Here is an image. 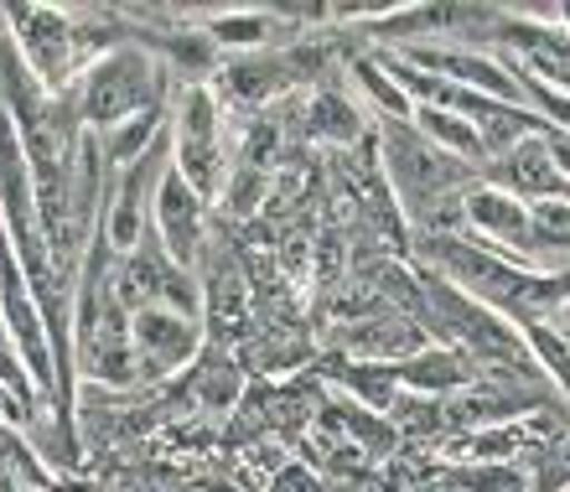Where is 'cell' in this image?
Listing matches in <instances>:
<instances>
[{
    "instance_id": "obj_1",
    "label": "cell",
    "mask_w": 570,
    "mask_h": 492,
    "mask_svg": "<svg viewBox=\"0 0 570 492\" xmlns=\"http://www.w3.org/2000/svg\"><path fill=\"white\" fill-rule=\"evenodd\" d=\"M166 62L146 47L125 42V47H105L99 58L83 68L78 78V115H83V130L89 135H109L115 125L136 120V115H150V109H171L166 105Z\"/></svg>"
},
{
    "instance_id": "obj_2",
    "label": "cell",
    "mask_w": 570,
    "mask_h": 492,
    "mask_svg": "<svg viewBox=\"0 0 570 492\" xmlns=\"http://www.w3.org/2000/svg\"><path fill=\"white\" fill-rule=\"evenodd\" d=\"M379 166H384L400 208L415 213V218H431V224H441V203H456L472 187V166L435 150L410 120H384Z\"/></svg>"
},
{
    "instance_id": "obj_3",
    "label": "cell",
    "mask_w": 570,
    "mask_h": 492,
    "mask_svg": "<svg viewBox=\"0 0 570 492\" xmlns=\"http://www.w3.org/2000/svg\"><path fill=\"white\" fill-rule=\"evenodd\" d=\"M0 21H6V37L16 42L21 62H27L31 78H37L47 94L78 89V78H83V68H89L94 58L83 52L89 31H78L73 16L58 11V6H6Z\"/></svg>"
},
{
    "instance_id": "obj_4",
    "label": "cell",
    "mask_w": 570,
    "mask_h": 492,
    "mask_svg": "<svg viewBox=\"0 0 570 492\" xmlns=\"http://www.w3.org/2000/svg\"><path fill=\"white\" fill-rule=\"evenodd\" d=\"M171 161L197 193L218 197L228 181V150H224V105L208 83L187 78L177 89V105H171Z\"/></svg>"
},
{
    "instance_id": "obj_5",
    "label": "cell",
    "mask_w": 570,
    "mask_h": 492,
    "mask_svg": "<svg viewBox=\"0 0 570 492\" xmlns=\"http://www.w3.org/2000/svg\"><path fill=\"white\" fill-rule=\"evenodd\" d=\"M462 234L478 239L482 249L503 254L513 265L534 269V234H529V203L503 193L498 181H472L462 193Z\"/></svg>"
},
{
    "instance_id": "obj_6",
    "label": "cell",
    "mask_w": 570,
    "mask_h": 492,
    "mask_svg": "<svg viewBox=\"0 0 570 492\" xmlns=\"http://www.w3.org/2000/svg\"><path fill=\"white\" fill-rule=\"evenodd\" d=\"M150 234H156V244H161L181 269H193L197 275L203 249H208V197L181 177L177 161H171V171H166L161 187H156V203H150Z\"/></svg>"
},
{
    "instance_id": "obj_7",
    "label": "cell",
    "mask_w": 570,
    "mask_h": 492,
    "mask_svg": "<svg viewBox=\"0 0 570 492\" xmlns=\"http://www.w3.org/2000/svg\"><path fill=\"white\" fill-rule=\"evenodd\" d=\"M415 68L446 78L456 89L488 94V99H503V105H524V83L513 78V68L488 47H410L405 52Z\"/></svg>"
},
{
    "instance_id": "obj_8",
    "label": "cell",
    "mask_w": 570,
    "mask_h": 492,
    "mask_svg": "<svg viewBox=\"0 0 570 492\" xmlns=\"http://www.w3.org/2000/svg\"><path fill=\"white\" fill-rule=\"evenodd\" d=\"M130 337H136V358H140V378H171L187 363H197L203 353V322L166 306L130 316Z\"/></svg>"
},
{
    "instance_id": "obj_9",
    "label": "cell",
    "mask_w": 570,
    "mask_h": 492,
    "mask_svg": "<svg viewBox=\"0 0 570 492\" xmlns=\"http://www.w3.org/2000/svg\"><path fill=\"white\" fill-rule=\"evenodd\" d=\"M488 181H498L513 197H524L529 208L534 203H570V181L560 171L556 150H550V130L529 135L524 146H513L503 161L488 166Z\"/></svg>"
},
{
    "instance_id": "obj_10",
    "label": "cell",
    "mask_w": 570,
    "mask_h": 492,
    "mask_svg": "<svg viewBox=\"0 0 570 492\" xmlns=\"http://www.w3.org/2000/svg\"><path fill=\"white\" fill-rule=\"evenodd\" d=\"M472 373H478V363L466 358V353H456V347H425V353H415V358L394 363V378L410 388V394H425V400H441V394H456L462 384H472Z\"/></svg>"
},
{
    "instance_id": "obj_11",
    "label": "cell",
    "mask_w": 570,
    "mask_h": 492,
    "mask_svg": "<svg viewBox=\"0 0 570 492\" xmlns=\"http://www.w3.org/2000/svg\"><path fill=\"white\" fill-rule=\"evenodd\" d=\"M410 125H415L435 150L456 156V161L472 166V171H478V166L488 171V146H482V135H478V125L472 120H462V115H451V109H441V105H421Z\"/></svg>"
},
{
    "instance_id": "obj_12",
    "label": "cell",
    "mask_w": 570,
    "mask_h": 492,
    "mask_svg": "<svg viewBox=\"0 0 570 492\" xmlns=\"http://www.w3.org/2000/svg\"><path fill=\"white\" fill-rule=\"evenodd\" d=\"M203 37H208L213 47H224V52H239V58H249V52H265V47L275 42V21L265 11H213L203 16Z\"/></svg>"
},
{
    "instance_id": "obj_13",
    "label": "cell",
    "mask_w": 570,
    "mask_h": 492,
    "mask_svg": "<svg viewBox=\"0 0 570 492\" xmlns=\"http://www.w3.org/2000/svg\"><path fill=\"white\" fill-rule=\"evenodd\" d=\"M166 130H171V109H150V115H136V120H125V125H115L109 135H99V150H105L109 171L136 166Z\"/></svg>"
},
{
    "instance_id": "obj_14",
    "label": "cell",
    "mask_w": 570,
    "mask_h": 492,
    "mask_svg": "<svg viewBox=\"0 0 570 492\" xmlns=\"http://www.w3.org/2000/svg\"><path fill=\"white\" fill-rule=\"evenodd\" d=\"M353 83H358V94L384 115V120H415V99L400 89V78L390 73V62L384 58H358L353 62Z\"/></svg>"
},
{
    "instance_id": "obj_15",
    "label": "cell",
    "mask_w": 570,
    "mask_h": 492,
    "mask_svg": "<svg viewBox=\"0 0 570 492\" xmlns=\"http://www.w3.org/2000/svg\"><path fill=\"white\" fill-rule=\"evenodd\" d=\"M312 135L316 140H327V146H353L363 135V109L353 105V99H343L337 89H322L312 99Z\"/></svg>"
},
{
    "instance_id": "obj_16",
    "label": "cell",
    "mask_w": 570,
    "mask_h": 492,
    "mask_svg": "<svg viewBox=\"0 0 570 492\" xmlns=\"http://www.w3.org/2000/svg\"><path fill=\"white\" fill-rule=\"evenodd\" d=\"M519 332H524V343H529V353H534L544 378L570 394V332H556L550 322H524Z\"/></svg>"
},
{
    "instance_id": "obj_17",
    "label": "cell",
    "mask_w": 570,
    "mask_h": 492,
    "mask_svg": "<svg viewBox=\"0 0 570 492\" xmlns=\"http://www.w3.org/2000/svg\"><path fill=\"white\" fill-rule=\"evenodd\" d=\"M275 492H322L312 466H285L281 478H275Z\"/></svg>"
},
{
    "instance_id": "obj_18",
    "label": "cell",
    "mask_w": 570,
    "mask_h": 492,
    "mask_svg": "<svg viewBox=\"0 0 570 492\" xmlns=\"http://www.w3.org/2000/svg\"><path fill=\"white\" fill-rule=\"evenodd\" d=\"M21 492H47V488H21Z\"/></svg>"
},
{
    "instance_id": "obj_19",
    "label": "cell",
    "mask_w": 570,
    "mask_h": 492,
    "mask_svg": "<svg viewBox=\"0 0 570 492\" xmlns=\"http://www.w3.org/2000/svg\"><path fill=\"white\" fill-rule=\"evenodd\" d=\"M566 492H570V488H566Z\"/></svg>"
}]
</instances>
